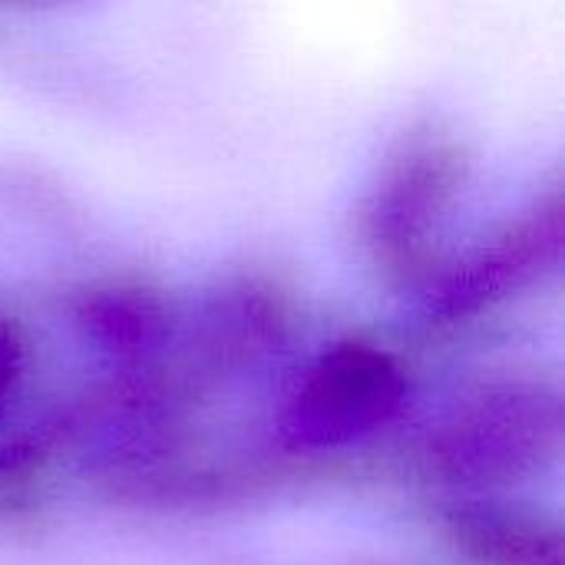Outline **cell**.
Wrapping results in <instances>:
<instances>
[{"instance_id":"5","label":"cell","mask_w":565,"mask_h":565,"mask_svg":"<svg viewBox=\"0 0 565 565\" xmlns=\"http://www.w3.org/2000/svg\"><path fill=\"white\" fill-rule=\"evenodd\" d=\"M298 308L291 288L268 271H235L205 291L182 318V334L169 364L195 394L235 377L275 354L295 331Z\"/></svg>"},{"instance_id":"1","label":"cell","mask_w":565,"mask_h":565,"mask_svg":"<svg viewBox=\"0 0 565 565\" xmlns=\"http://www.w3.org/2000/svg\"><path fill=\"white\" fill-rule=\"evenodd\" d=\"M563 384L550 371H503L460 394L404 454V473L447 497H513L563 457Z\"/></svg>"},{"instance_id":"9","label":"cell","mask_w":565,"mask_h":565,"mask_svg":"<svg viewBox=\"0 0 565 565\" xmlns=\"http://www.w3.org/2000/svg\"><path fill=\"white\" fill-rule=\"evenodd\" d=\"M30 371V338L26 331L0 315V411L10 407V401L20 394Z\"/></svg>"},{"instance_id":"2","label":"cell","mask_w":565,"mask_h":565,"mask_svg":"<svg viewBox=\"0 0 565 565\" xmlns=\"http://www.w3.org/2000/svg\"><path fill=\"white\" fill-rule=\"evenodd\" d=\"M470 182L467 142L440 126H411L377 162L358 209L354 238L391 288H417L444 262V235Z\"/></svg>"},{"instance_id":"4","label":"cell","mask_w":565,"mask_h":565,"mask_svg":"<svg viewBox=\"0 0 565 565\" xmlns=\"http://www.w3.org/2000/svg\"><path fill=\"white\" fill-rule=\"evenodd\" d=\"M563 182L553 179L530 202L483 232L460 255L444 258L420 285V315L430 331H463L523 301L563 262Z\"/></svg>"},{"instance_id":"3","label":"cell","mask_w":565,"mask_h":565,"mask_svg":"<svg viewBox=\"0 0 565 565\" xmlns=\"http://www.w3.org/2000/svg\"><path fill=\"white\" fill-rule=\"evenodd\" d=\"M407 397L411 367L391 344L338 338L291 381L275 420V454L344 473V457L374 444L404 414Z\"/></svg>"},{"instance_id":"6","label":"cell","mask_w":565,"mask_h":565,"mask_svg":"<svg viewBox=\"0 0 565 565\" xmlns=\"http://www.w3.org/2000/svg\"><path fill=\"white\" fill-rule=\"evenodd\" d=\"M175 298L146 275H103L76 291L73 324L79 338L113 361V374L149 371L169 361L182 334Z\"/></svg>"},{"instance_id":"8","label":"cell","mask_w":565,"mask_h":565,"mask_svg":"<svg viewBox=\"0 0 565 565\" xmlns=\"http://www.w3.org/2000/svg\"><path fill=\"white\" fill-rule=\"evenodd\" d=\"M66 457L50 417L30 430L0 437V530L17 533L36 526L50 507V483L56 463Z\"/></svg>"},{"instance_id":"7","label":"cell","mask_w":565,"mask_h":565,"mask_svg":"<svg viewBox=\"0 0 565 565\" xmlns=\"http://www.w3.org/2000/svg\"><path fill=\"white\" fill-rule=\"evenodd\" d=\"M430 533L457 565H563V523L516 497L430 500Z\"/></svg>"},{"instance_id":"10","label":"cell","mask_w":565,"mask_h":565,"mask_svg":"<svg viewBox=\"0 0 565 565\" xmlns=\"http://www.w3.org/2000/svg\"><path fill=\"white\" fill-rule=\"evenodd\" d=\"M367 565H387V563H367Z\"/></svg>"}]
</instances>
